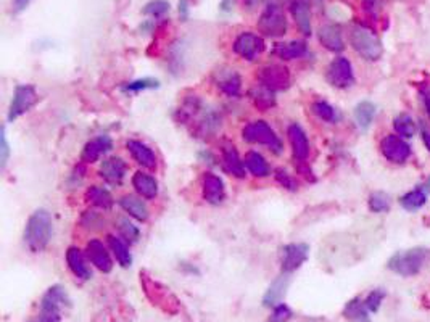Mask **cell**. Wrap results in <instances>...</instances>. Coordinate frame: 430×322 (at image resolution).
Returning <instances> with one entry per match:
<instances>
[{
  "label": "cell",
  "instance_id": "obj_1",
  "mask_svg": "<svg viewBox=\"0 0 430 322\" xmlns=\"http://www.w3.org/2000/svg\"><path fill=\"white\" fill-rule=\"evenodd\" d=\"M52 238V216L47 210H38L29 216L25 228V243L33 253H39Z\"/></svg>",
  "mask_w": 430,
  "mask_h": 322
},
{
  "label": "cell",
  "instance_id": "obj_2",
  "mask_svg": "<svg viewBox=\"0 0 430 322\" xmlns=\"http://www.w3.org/2000/svg\"><path fill=\"white\" fill-rule=\"evenodd\" d=\"M430 256V250L426 247H414L404 252H397L388 260L387 267L392 272L398 274L402 277H413L426 265Z\"/></svg>",
  "mask_w": 430,
  "mask_h": 322
},
{
  "label": "cell",
  "instance_id": "obj_3",
  "mask_svg": "<svg viewBox=\"0 0 430 322\" xmlns=\"http://www.w3.org/2000/svg\"><path fill=\"white\" fill-rule=\"evenodd\" d=\"M350 44L358 55L368 62H377L382 57V43L373 29L364 25H355L350 29Z\"/></svg>",
  "mask_w": 430,
  "mask_h": 322
},
{
  "label": "cell",
  "instance_id": "obj_4",
  "mask_svg": "<svg viewBox=\"0 0 430 322\" xmlns=\"http://www.w3.org/2000/svg\"><path fill=\"white\" fill-rule=\"evenodd\" d=\"M140 284L147 298L152 301V305L158 306L168 314H176L179 311V301L176 300V296L165 285H161L150 276H147V272H140Z\"/></svg>",
  "mask_w": 430,
  "mask_h": 322
},
{
  "label": "cell",
  "instance_id": "obj_5",
  "mask_svg": "<svg viewBox=\"0 0 430 322\" xmlns=\"http://www.w3.org/2000/svg\"><path fill=\"white\" fill-rule=\"evenodd\" d=\"M242 137L248 144H260L270 147V150H272L276 155H280L284 150L282 140L279 139V135L274 133V129L266 121H253L247 124L242 131Z\"/></svg>",
  "mask_w": 430,
  "mask_h": 322
},
{
  "label": "cell",
  "instance_id": "obj_6",
  "mask_svg": "<svg viewBox=\"0 0 430 322\" xmlns=\"http://www.w3.org/2000/svg\"><path fill=\"white\" fill-rule=\"evenodd\" d=\"M71 300L62 285H53L45 292L40 300V322H60L65 306H70Z\"/></svg>",
  "mask_w": 430,
  "mask_h": 322
},
{
  "label": "cell",
  "instance_id": "obj_7",
  "mask_svg": "<svg viewBox=\"0 0 430 322\" xmlns=\"http://www.w3.org/2000/svg\"><path fill=\"white\" fill-rule=\"evenodd\" d=\"M258 29L268 38H280L287 31V20L284 11L280 10L279 4H268L266 10L263 11L258 20Z\"/></svg>",
  "mask_w": 430,
  "mask_h": 322
},
{
  "label": "cell",
  "instance_id": "obj_8",
  "mask_svg": "<svg viewBox=\"0 0 430 322\" xmlns=\"http://www.w3.org/2000/svg\"><path fill=\"white\" fill-rule=\"evenodd\" d=\"M39 102V95L35 92V89L29 84L25 86H18L15 89L13 94V100L10 104V110H9V121L13 123L15 119L25 115L26 111H29L33 106Z\"/></svg>",
  "mask_w": 430,
  "mask_h": 322
},
{
  "label": "cell",
  "instance_id": "obj_9",
  "mask_svg": "<svg viewBox=\"0 0 430 322\" xmlns=\"http://www.w3.org/2000/svg\"><path fill=\"white\" fill-rule=\"evenodd\" d=\"M380 152L384 157L395 165H403L411 157V147L403 137L388 134L380 140Z\"/></svg>",
  "mask_w": 430,
  "mask_h": 322
},
{
  "label": "cell",
  "instance_id": "obj_10",
  "mask_svg": "<svg viewBox=\"0 0 430 322\" xmlns=\"http://www.w3.org/2000/svg\"><path fill=\"white\" fill-rule=\"evenodd\" d=\"M326 77L329 81V84L337 89H348L350 86H353L355 74L348 58L338 57L333 60L329 65V68H327Z\"/></svg>",
  "mask_w": 430,
  "mask_h": 322
},
{
  "label": "cell",
  "instance_id": "obj_11",
  "mask_svg": "<svg viewBox=\"0 0 430 322\" xmlns=\"http://www.w3.org/2000/svg\"><path fill=\"white\" fill-rule=\"evenodd\" d=\"M258 81L272 92L284 91L290 84V73L282 65H270L260 71Z\"/></svg>",
  "mask_w": 430,
  "mask_h": 322
},
{
  "label": "cell",
  "instance_id": "obj_12",
  "mask_svg": "<svg viewBox=\"0 0 430 322\" xmlns=\"http://www.w3.org/2000/svg\"><path fill=\"white\" fill-rule=\"evenodd\" d=\"M232 47H234V52L238 57L248 60V62H253V60L258 58L260 53H263V50L266 49V44L260 35L253 33H242L241 35H237Z\"/></svg>",
  "mask_w": 430,
  "mask_h": 322
},
{
  "label": "cell",
  "instance_id": "obj_13",
  "mask_svg": "<svg viewBox=\"0 0 430 322\" xmlns=\"http://www.w3.org/2000/svg\"><path fill=\"white\" fill-rule=\"evenodd\" d=\"M309 247L307 243H289L282 248V271L290 274L297 271L308 260Z\"/></svg>",
  "mask_w": 430,
  "mask_h": 322
},
{
  "label": "cell",
  "instance_id": "obj_14",
  "mask_svg": "<svg viewBox=\"0 0 430 322\" xmlns=\"http://www.w3.org/2000/svg\"><path fill=\"white\" fill-rule=\"evenodd\" d=\"M213 79L219 91L224 92L226 95H229V97H237V95L241 94L242 81L241 76H238L234 70L219 68L218 71H214Z\"/></svg>",
  "mask_w": 430,
  "mask_h": 322
},
{
  "label": "cell",
  "instance_id": "obj_15",
  "mask_svg": "<svg viewBox=\"0 0 430 322\" xmlns=\"http://www.w3.org/2000/svg\"><path fill=\"white\" fill-rule=\"evenodd\" d=\"M202 190H203V199H205L208 204L211 205L223 204L226 192H224V182L219 176L213 174V172H206V174L203 176Z\"/></svg>",
  "mask_w": 430,
  "mask_h": 322
},
{
  "label": "cell",
  "instance_id": "obj_16",
  "mask_svg": "<svg viewBox=\"0 0 430 322\" xmlns=\"http://www.w3.org/2000/svg\"><path fill=\"white\" fill-rule=\"evenodd\" d=\"M287 135H289L294 158L298 161V163H303L309 155V142L307 134H304L302 126H298V124H290L289 131H287Z\"/></svg>",
  "mask_w": 430,
  "mask_h": 322
},
{
  "label": "cell",
  "instance_id": "obj_17",
  "mask_svg": "<svg viewBox=\"0 0 430 322\" xmlns=\"http://www.w3.org/2000/svg\"><path fill=\"white\" fill-rule=\"evenodd\" d=\"M87 256L91 260V263L97 267L99 271L109 274L113 270V261L110 258V253L106 252V248L100 240H91L87 243Z\"/></svg>",
  "mask_w": 430,
  "mask_h": 322
},
{
  "label": "cell",
  "instance_id": "obj_18",
  "mask_svg": "<svg viewBox=\"0 0 430 322\" xmlns=\"http://www.w3.org/2000/svg\"><path fill=\"white\" fill-rule=\"evenodd\" d=\"M113 148V142L109 135H100L97 139L87 142L84 150L81 153V160L84 163H95L101 155L109 153Z\"/></svg>",
  "mask_w": 430,
  "mask_h": 322
},
{
  "label": "cell",
  "instance_id": "obj_19",
  "mask_svg": "<svg viewBox=\"0 0 430 322\" xmlns=\"http://www.w3.org/2000/svg\"><path fill=\"white\" fill-rule=\"evenodd\" d=\"M290 277L289 274L284 272L282 276H279L274 282L270 285V289L266 290L265 296H263V306L266 308H274L277 306L285 295L287 289H289Z\"/></svg>",
  "mask_w": 430,
  "mask_h": 322
},
{
  "label": "cell",
  "instance_id": "obj_20",
  "mask_svg": "<svg viewBox=\"0 0 430 322\" xmlns=\"http://www.w3.org/2000/svg\"><path fill=\"white\" fill-rule=\"evenodd\" d=\"M290 11L297 23V26L300 28V31L304 35H312V33H313L312 9H309L307 0H294V2L290 4Z\"/></svg>",
  "mask_w": 430,
  "mask_h": 322
},
{
  "label": "cell",
  "instance_id": "obj_21",
  "mask_svg": "<svg viewBox=\"0 0 430 322\" xmlns=\"http://www.w3.org/2000/svg\"><path fill=\"white\" fill-rule=\"evenodd\" d=\"M128 150L133 155V158L139 163L140 166L147 170H155L157 168V157H155L153 150L148 145L142 144L139 140H128Z\"/></svg>",
  "mask_w": 430,
  "mask_h": 322
},
{
  "label": "cell",
  "instance_id": "obj_22",
  "mask_svg": "<svg viewBox=\"0 0 430 322\" xmlns=\"http://www.w3.org/2000/svg\"><path fill=\"white\" fill-rule=\"evenodd\" d=\"M319 43L331 52H342L345 49L343 38H342V29L337 25H326L319 29L318 33Z\"/></svg>",
  "mask_w": 430,
  "mask_h": 322
},
{
  "label": "cell",
  "instance_id": "obj_23",
  "mask_svg": "<svg viewBox=\"0 0 430 322\" xmlns=\"http://www.w3.org/2000/svg\"><path fill=\"white\" fill-rule=\"evenodd\" d=\"M128 165L124 163L123 158L113 157L105 160L100 166V176L111 184H119L123 181L124 174H126Z\"/></svg>",
  "mask_w": 430,
  "mask_h": 322
},
{
  "label": "cell",
  "instance_id": "obj_24",
  "mask_svg": "<svg viewBox=\"0 0 430 322\" xmlns=\"http://www.w3.org/2000/svg\"><path fill=\"white\" fill-rule=\"evenodd\" d=\"M67 263L70 271L75 274L77 279L81 280H89L92 277V272L89 270V266L86 265L84 256H82L81 250L76 247H70L67 252Z\"/></svg>",
  "mask_w": 430,
  "mask_h": 322
},
{
  "label": "cell",
  "instance_id": "obj_25",
  "mask_svg": "<svg viewBox=\"0 0 430 322\" xmlns=\"http://www.w3.org/2000/svg\"><path fill=\"white\" fill-rule=\"evenodd\" d=\"M223 166L229 174L236 176L238 179L245 177V165L238 157L234 145H224L223 147Z\"/></svg>",
  "mask_w": 430,
  "mask_h": 322
},
{
  "label": "cell",
  "instance_id": "obj_26",
  "mask_svg": "<svg viewBox=\"0 0 430 322\" xmlns=\"http://www.w3.org/2000/svg\"><path fill=\"white\" fill-rule=\"evenodd\" d=\"M308 47L304 40H290L285 44H277L274 47L272 53L280 60H297L307 55Z\"/></svg>",
  "mask_w": 430,
  "mask_h": 322
},
{
  "label": "cell",
  "instance_id": "obj_27",
  "mask_svg": "<svg viewBox=\"0 0 430 322\" xmlns=\"http://www.w3.org/2000/svg\"><path fill=\"white\" fill-rule=\"evenodd\" d=\"M133 186L137 190V194L142 195L143 199L152 200L158 194V182L155 181V177L145 174V172H136L133 176Z\"/></svg>",
  "mask_w": 430,
  "mask_h": 322
},
{
  "label": "cell",
  "instance_id": "obj_28",
  "mask_svg": "<svg viewBox=\"0 0 430 322\" xmlns=\"http://www.w3.org/2000/svg\"><path fill=\"white\" fill-rule=\"evenodd\" d=\"M119 205L124 211H126L129 216H133L134 219L140 221V223H145L148 219V208L143 201L136 195H124L121 200H119Z\"/></svg>",
  "mask_w": 430,
  "mask_h": 322
},
{
  "label": "cell",
  "instance_id": "obj_29",
  "mask_svg": "<svg viewBox=\"0 0 430 322\" xmlns=\"http://www.w3.org/2000/svg\"><path fill=\"white\" fill-rule=\"evenodd\" d=\"M343 316L350 322H371L368 308L364 305V300H361L360 296H356L346 303L343 308Z\"/></svg>",
  "mask_w": 430,
  "mask_h": 322
},
{
  "label": "cell",
  "instance_id": "obj_30",
  "mask_svg": "<svg viewBox=\"0 0 430 322\" xmlns=\"http://www.w3.org/2000/svg\"><path fill=\"white\" fill-rule=\"evenodd\" d=\"M243 165H245V168H247L256 177H266V176H270V172H271V168H270V165H268V161L263 158V155H260L258 152H248L247 155H245Z\"/></svg>",
  "mask_w": 430,
  "mask_h": 322
},
{
  "label": "cell",
  "instance_id": "obj_31",
  "mask_svg": "<svg viewBox=\"0 0 430 322\" xmlns=\"http://www.w3.org/2000/svg\"><path fill=\"white\" fill-rule=\"evenodd\" d=\"M426 201H427V192L421 186L414 190H411L408 194H404L402 199H399V205L408 211H416L426 205Z\"/></svg>",
  "mask_w": 430,
  "mask_h": 322
},
{
  "label": "cell",
  "instance_id": "obj_32",
  "mask_svg": "<svg viewBox=\"0 0 430 322\" xmlns=\"http://www.w3.org/2000/svg\"><path fill=\"white\" fill-rule=\"evenodd\" d=\"M375 116V105L369 100H363L356 105L355 109V119L363 131H366L369 126H371Z\"/></svg>",
  "mask_w": 430,
  "mask_h": 322
},
{
  "label": "cell",
  "instance_id": "obj_33",
  "mask_svg": "<svg viewBox=\"0 0 430 322\" xmlns=\"http://www.w3.org/2000/svg\"><path fill=\"white\" fill-rule=\"evenodd\" d=\"M86 199L89 204H92L97 208H101V210H110V208L113 206V196L110 195L109 190L97 187V186H92L91 189H87Z\"/></svg>",
  "mask_w": 430,
  "mask_h": 322
},
{
  "label": "cell",
  "instance_id": "obj_34",
  "mask_svg": "<svg viewBox=\"0 0 430 322\" xmlns=\"http://www.w3.org/2000/svg\"><path fill=\"white\" fill-rule=\"evenodd\" d=\"M250 97H252L256 109H260L261 111L270 110L274 105H276V97H274V92L261 84L253 89L252 94H250Z\"/></svg>",
  "mask_w": 430,
  "mask_h": 322
},
{
  "label": "cell",
  "instance_id": "obj_35",
  "mask_svg": "<svg viewBox=\"0 0 430 322\" xmlns=\"http://www.w3.org/2000/svg\"><path fill=\"white\" fill-rule=\"evenodd\" d=\"M109 245L111 248L113 255L116 256V261L123 267H129L133 265V256H131L129 248L126 247V243H124L121 238H116L115 235H109Z\"/></svg>",
  "mask_w": 430,
  "mask_h": 322
},
{
  "label": "cell",
  "instance_id": "obj_36",
  "mask_svg": "<svg viewBox=\"0 0 430 322\" xmlns=\"http://www.w3.org/2000/svg\"><path fill=\"white\" fill-rule=\"evenodd\" d=\"M393 128H395L398 135L404 137V139H411V137H414L416 129H417L414 119L411 118L408 113H402V115H398L395 118V121H393Z\"/></svg>",
  "mask_w": 430,
  "mask_h": 322
},
{
  "label": "cell",
  "instance_id": "obj_37",
  "mask_svg": "<svg viewBox=\"0 0 430 322\" xmlns=\"http://www.w3.org/2000/svg\"><path fill=\"white\" fill-rule=\"evenodd\" d=\"M368 205L373 213H387L390 210V196L379 190V192L371 194L368 200Z\"/></svg>",
  "mask_w": 430,
  "mask_h": 322
},
{
  "label": "cell",
  "instance_id": "obj_38",
  "mask_svg": "<svg viewBox=\"0 0 430 322\" xmlns=\"http://www.w3.org/2000/svg\"><path fill=\"white\" fill-rule=\"evenodd\" d=\"M313 111H314L316 116L322 119V121H326V123H336L337 119L340 118L337 110L327 102H314L313 104Z\"/></svg>",
  "mask_w": 430,
  "mask_h": 322
},
{
  "label": "cell",
  "instance_id": "obj_39",
  "mask_svg": "<svg viewBox=\"0 0 430 322\" xmlns=\"http://www.w3.org/2000/svg\"><path fill=\"white\" fill-rule=\"evenodd\" d=\"M170 11V2H166V0H152V2H148L145 7H143L142 13L152 18H161L165 16Z\"/></svg>",
  "mask_w": 430,
  "mask_h": 322
},
{
  "label": "cell",
  "instance_id": "obj_40",
  "mask_svg": "<svg viewBox=\"0 0 430 322\" xmlns=\"http://www.w3.org/2000/svg\"><path fill=\"white\" fill-rule=\"evenodd\" d=\"M385 296H387L385 290H382V289L373 290L371 294H369L366 298H364V305H366L368 311L369 313H377L379 309H380L382 301L385 300Z\"/></svg>",
  "mask_w": 430,
  "mask_h": 322
},
{
  "label": "cell",
  "instance_id": "obj_41",
  "mask_svg": "<svg viewBox=\"0 0 430 322\" xmlns=\"http://www.w3.org/2000/svg\"><path fill=\"white\" fill-rule=\"evenodd\" d=\"M158 87V81L157 79H139L134 82H128V84L123 86V91L126 92H140V91H147V89H157Z\"/></svg>",
  "mask_w": 430,
  "mask_h": 322
},
{
  "label": "cell",
  "instance_id": "obj_42",
  "mask_svg": "<svg viewBox=\"0 0 430 322\" xmlns=\"http://www.w3.org/2000/svg\"><path fill=\"white\" fill-rule=\"evenodd\" d=\"M118 229H119V232H121V235H123L124 238H126V240H128L129 243L137 242V238H139V235H140L139 229H137L136 226L131 224L128 219H119Z\"/></svg>",
  "mask_w": 430,
  "mask_h": 322
},
{
  "label": "cell",
  "instance_id": "obj_43",
  "mask_svg": "<svg viewBox=\"0 0 430 322\" xmlns=\"http://www.w3.org/2000/svg\"><path fill=\"white\" fill-rule=\"evenodd\" d=\"M292 316H294L292 309L284 305V303H279L277 306H274L268 322H289L292 319Z\"/></svg>",
  "mask_w": 430,
  "mask_h": 322
},
{
  "label": "cell",
  "instance_id": "obj_44",
  "mask_svg": "<svg viewBox=\"0 0 430 322\" xmlns=\"http://www.w3.org/2000/svg\"><path fill=\"white\" fill-rule=\"evenodd\" d=\"M276 179H277V182L280 184V186L292 190V192H295V190L298 189L297 181L285 170H277L276 171Z\"/></svg>",
  "mask_w": 430,
  "mask_h": 322
},
{
  "label": "cell",
  "instance_id": "obj_45",
  "mask_svg": "<svg viewBox=\"0 0 430 322\" xmlns=\"http://www.w3.org/2000/svg\"><path fill=\"white\" fill-rule=\"evenodd\" d=\"M382 5H384V0H363L364 11H366V13L373 18L379 16Z\"/></svg>",
  "mask_w": 430,
  "mask_h": 322
},
{
  "label": "cell",
  "instance_id": "obj_46",
  "mask_svg": "<svg viewBox=\"0 0 430 322\" xmlns=\"http://www.w3.org/2000/svg\"><path fill=\"white\" fill-rule=\"evenodd\" d=\"M9 155L10 148L7 142V134H5V128H2V133H0V163H2V168H5V165H7Z\"/></svg>",
  "mask_w": 430,
  "mask_h": 322
},
{
  "label": "cell",
  "instance_id": "obj_47",
  "mask_svg": "<svg viewBox=\"0 0 430 322\" xmlns=\"http://www.w3.org/2000/svg\"><path fill=\"white\" fill-rule=\"evenodd\" d=\"M177 10H179V16H181L182 21H187L189 20V0H179V5H177Z\"/></svg>",
  "mask_w": 430,
  "mask_h": 322
},
{
  "label": "cell",
  "instance_id": "obj_48",
  "mask_svg": "<svg viewBox=\"0 0 430 322\" xmlns=\"http://www.w3.org/2000/svg\"><path fill=\"white\" fill-rule=\"evenodd\" d=\"M31 4V0H13V11L15 13H21L28 9V5Z\"/></svg>",
  "mask_w": 430,
  "mask_h": 322
},
{
  "label": "cell",
  "instance_id": "obj_49",
  "mask_svg": "<svg viewBox=\"0 0 430 322\" xmlns=\"http://www.w3.org/2000/svg\"><path fill=\"white\" fill-rule=\"evenodd\" d=\"M422 140L427 150L430 152V131L427 128H422Z\"/></svg>",
  "mask_w": 430,
  "mask_h": 322
},
{
  "label": "cell",
  "instance_id": "obj_50",
  "mask_svg": "<svg viewBox=\"0 0 430 322\" xmlns=\"http://www.w3.org/2000/svg\"><path fill=\"white\" fill-rule=\"evenodd\" d=\"M232 4H234V0H221V10L228 13L232 10Z\"/></svg>",
  "mask_w": 430,
  "mask_h": 322
},
{
  "label": "cell",
  "instance_id": "obj_51",
  "mask_svg": "<svg viewBox=\"0 0 430 322\" xmlns=\"http://www.w3.org/2000/svg\"><path fill=\"white\" fill-rule=\"evenodd\" d=\"M424 105H426V111H427V115L430 118V91L424 94Z\"/></svg>",
  "mask_w": 430,
  "mask_h": 322
},
{
  "label": "cell",
  "instance_id": "obj_52",
  "mask_svg": "<svg viewBox=\"0 0 430 322\" xmlns=\"http://www.w3.org/2000/svg\"><path fill=\"white\" fill-rule=\"evenodd\" d=\"M422 187H424V190H426V192H427V195H430V176L427 177V181L424 182V186H422Z\"/></svg>",
  "mask_w": 430,
  "mask_h": 322
},
{
  "label": "cell",
  "instance_id": "obj_53",
  "mask_svg": "<svg viewBox=\"0 0 430 322\" xmlns=\"http://www.w3.org/2000/svg\"><path fill=\"white\" fill-rule=\"evenodd\" d=\"M38 322H40V321H38Z\"/></svg>",
  "mask_w": 430,
  "mask_h": 322
}]
</instances>
